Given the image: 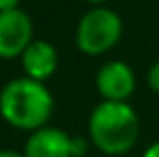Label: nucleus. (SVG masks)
Wrapping results in <instances>:
<instances>
[{
	"mask_svg": "<svg viewBox=\"0 0 159 157\" xmlns=\"http://www.w3.org/2000/svg\"><path fill=\"white\" fill-rule=\"evenodd\" d=\"M32 20L24 10L0 12V59H16L32 43Z\"/></svg>",
	"mask_w": 159,
	"mask_h": 157,
	"instance_id": "20e7f679",
	"label": "nucleus"
},
{
	"mask_svg": "<svg viewBox=\"0 0 159 157\" xmlns=\"http://www.w3.org/2000/svg\"><path fill=\"white\" fill-rule=\"evenodd\" d=\"M70 135L57 127H43L32 131L24 145V157H73Z\"/></svg>",
	"mask_w": 159,
	"mask_h": 157,
	"instance_id": "423d86ee",
	"label": "nucleus"
},
{
	"mask_svg": "<svg viewBox=\"0 0 159 157\" xmlns=\"http://www.w3.org/2000/svg\"><path fill=\"white\" fill-rule=\"evenodd\" d=\"M0 95H2V89H0Z\"/></svg>",
	"mask_w": 159,
	"mask_h": 157,
	"instance_id": "4468645a",
	"label": "nucleus"
},
{
	"mask_svg": "<svg viewBox=\"0 0 159 157\" xmlns=\"http://www.w3.org/2000/svg\"><path fill=\"white\" fill-rule=\"evenodd\" d=\"M123 34V22L117 12L105 6H95L81 16L77 24V47L89 56L111 51Z\"/></svg>",
	"mask_w": 159,
	"mask_h": 157,
	"instance_id": "7ed1b4c3",
	"label": "nucleus"
},
{
	"mask_svg": "<svg viewBox=\"0 0 159 157\" xmlns=\"http://www.w3.org/2000/svg\"><path fill=\"white\" fill-rule=\"evenodd\" d=\"M147 85L151 91H155V93H159V61L157 63L151 65V69H149L147 73Z\"/></svg>",
	"mask_w": 159,
	"mask_h": 157,
	"instance_id": "1a4fd4ad",
	"label": "nucleus"
},
{
	"mask_svg": "<svg viewBox=\"0 0 159 157\" xmlns=\"http://www.w3.org/2000/svg\"><path fill=\"white\" fill-rule=\"evenodd\" d=\"M85 2H91V4H103V2H107V0H85Z\"/></svg>",
	"mask_w": 159,
	"mask_h": 157,
	"instance_id": "ddd939ff",
	"label": "nucleus"
},
{
	"mask_svg": "<svg viewBox=\"0 0 159 157\" xmlns=\"http://www.w3.org/2000/svg\"><path fill=\"white\" fill-rule=\"evenodd\" d=\"M143 157H159V141H155L153 145H149L147 151L143 153Z\"/></svg>",
	"mask_w": 159,
	"mask_h": 157,
	"instance_id": "9b49d317",
	"label": "nucleus"
},
{
	"mask_svg": "<svg viewBox=\"0 0 159 157\" xmlns=\"http://www.w3.org/2000/svg\"><path fill=\"white\" fill-rule=\"evenodd\" d=\"M52 95L43 83L28 77L12 78L2 87L0 115L12 127L22 131H39L47 127L52 115Z\"/></svg>",
	"mask_w": 159,
	"mask_h": 157,
	"instance_id": "f257e3e1",
	"label": "nucleus"
},
{
	"mask_svg": "<svg viewBox=\"0 0 159 157\" xmlns=\"http://www.w3.org/2000/svg\"><path fill=\"white\" fill-rule=\"evenodd\" d=\"M89 137L105 155H123L137 143L139 117L129 103L103 101L89 117Z\"/></svg>",
	"mask_w": 159,
	"mask_h": 157,
	"instance_id": "f03ea898",
	"label": "nucleus"
},
{
	"mask_svg": "<svg viewBox=\"0 0 159 157\" xmlns=\"http://www.w3.org/2000/svg\"><path fill=\"white\" fill-rule=\"evenodd\" d=\"M95 85L105 101L125 103L135 91V73L123 61H109L99 69Z\"/></svg>",
	"mask_w": 159,
	"mask_h": 157,
	"instance_id": "39448f33",
	"label": "nucleus"
},
{
	"mask_svg": "<svg viewBox=\"0 0 159 157\" xmlns=\"http://www.w3.org/2000/svg\"><path fill=\"white\" fill-rule=\"evenodd\" d=\"M0 157H24V153H16L12 149H2L0 151Z\"/></svg>",
	"mask_w": 159,
	"mask_h": 157,
	"instance_id": "f8f14e48",
	"label": "nucleus"
},
{
	"mask_svg": "<svg viewBox=\"0 0 159 157\" xmlns=\"http://www.w3.org/2000/svg\"><path fill=\"white\" fill-rule=\"evenodd\" d=\"M20 59L26 77L39 83H44L48 77H52L58 67L57 48L47 40H32Z\"/></svg>",
	"mask_w": 159,
	"mask_h": 157,
	"instance_id": "0eeeda50",
	"label": "nucleus"
},
{
	"mask_svg": "<svg viewBox=\"0 0 159 157\" xmlns=\"http://www.w3.org/2000/svg\"><path fill=\"white\" fill-rule=\"evenodd\" d=\"M87 151H89L87 139H83V137H73L70 139V153H73V157H85Z\"/></svg>",
	"mask_w": 159,
	"mask_h": 157,
	"instance_id": "6e6552de",
	"label": "nucleus"
},
{
	"mask_svg": "<svg viewBox=\"0 0 159 157\" xmlns=\"http://www.w3.org/2000/svg\"><path fill=\"white\" fill-rule=\"evenodd\" d=\"M20 0H0V12H8V10H16Z\"/></svg>",
	"mask_w": 159,
	"mask_h": 157,
	"instance_id": "9d476101",
	"label": "nucleus"
}]
</instances>
